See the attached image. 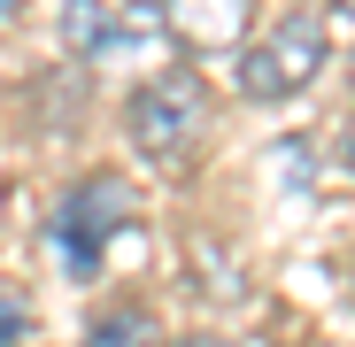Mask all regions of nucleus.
<instances>
[{
	"instance_id": "nucleus-3",
	"label": "nucleus",
	"mask_w": 355,
	"mask_h": 347,
	"mask_svg": "<svg viewBox=\"0 0 355 347\" xmlns=\"http://www.w3.org/2000/svg\"><path fill=\"white\" fill-rule=\"evenodd\" d=\"M162 39V0H70L62 8V46L78 62H139Z\"/></svg>"
},
{
	"instance_id": "nucleus-2",
	"label": "nucleus",
	"mask_w": 355,
	"mask_h": 347,
	"mask_svg": "<svg viewBox=\"0 0 355 347\" xmlns=\"http://www.w3.org/2000/svg\"><path fill=\"white\" fill-rule=\"evenodd\" d=\"M324 16H309V8H293V16H278L255 46H240V100H293V93H309L317 78H324Z\"/></svg>"
},
{
	"instance_id": "nucleus-11",
	"label": "nucleus",
	"mask_w": 355,
	"mask_h": 347,
	"mask_svg": "<svg viewBox=\"0 0 355 347\" xmlns=\"http://www.w3.org/2000/svg\"><path fill=\"white\" fill-rule=\"evenodd\" d=\"M8 8H16V0H0V16H8Z\"/></svg>"
},
{
	"instance_id": "nucleus-5",
	"label": "nucleus",
	"mask_w": 355,
	"mask_h": 347,
	"mask_svg": "<svg viewBox=\"0 0 355 347\" xmlns=\"http://www.w3.org/2000/svg\"><path fill=\"white\" fill-rule=\"evenodd\" d=\"M162 31L186 54H240L255 39V0H162Z\"/></svg>"
},
{
	"instance_id": "nucleus-7",
	"label": "nucleus",
	"mask_w": 355,
	"mask_h": 347,
	"mask_svg": "<svg viewBox=\"0 0 355 347\" xmlns=\"http://www.w3.org/2000/svg\"><path fill=\"white\" fill-rule=\"evenodd\" d=\"M16 332H24V317H16L8 301H0V347H16Z\"/></svg>"
},
{
	"instance_id": "nucleus-10",
	"label": "nucleus",
	"mask_w": 355,
	"mask_h": 347,
	"mask_svg": "<svg viewBox=\"0 0 355 347\" xmlns=\"http://www.w3.org/2000/svg\"><path fill=\"white\" fill-rule=\"evenodd\" d=\"M332 8H340V16H355V0H332Z\"/></svg>"
},
{
	"instance_id": "nucleus-4",
	"label": "nucleus",
	"mask_w": 355,
	"mask_h": 347,
	"mask_svg": "<svg viewBox=\"0 0 355 347\" xmlns=\"http://www.w3.org/2000/svg\"><path fill=\"white\" fill-rule=\"evenodd\" d=\"M132 224V186L124 178H85L62 208H54V247H62V270L70 278H93L101 270V255H108V240Z\"/></svg>"
},
{
	"instance_id": "nucleus-9",
	"label": "nucleus",
	"mask_w": 355,
	"mask_h": 347,
	"mask_svg": "<svg viewBox=\"0 0 355 347\" xmlns=\"http://www.w3.org/2000/svg\"><path fill=\"white\" fill-rule=\"evenodd\" d=\"M347 170H355V124H347Z\"/></svg>"
},
{
	"instance_id": "nucleus-1",
	"label": "nucleus",
	"mask_w": 355,
	"mask_h": 347,
	"mask_svg": "<svg viewBox=\"0 0 355 347\" xmlns=\"http://www.w3.org/2000/svg\"><path fill=\"white\" fill-rule=\"evenodd\" d=\"M201 132H209V85L186 62H155L124 100V139L147 162H186Z\"/></svg>"
},
{
	"instance_id": "nucleus-6",
	"label": "nucleus",
	"mask_w": 355,
	"mask_h": 347,
	"mask_svg": "<svg viewBox=\"0 0 355 347\" xmlns=\"http://www.w3.org/2000/svg\"><path fill=\"white\" fill-rule=\"evenodd\" d=\"M85 347H162V324L147 309H101L85 324Z\"/></svg>"
},
{
	"instance_id": "nucleus-8",
	"label": "nucleus",
	"mask_w": 355,
	"mask_h": 347,
	"mask_svg": "<svg viewBox=\"0 0 355 347\" xmlns=\"http://www.w3.org/2000/svg\"><path fill=\"white\" fill-rule=\"evenodd\" d=\"M186 347H232V339H216V332H201V339H186Z\"/></svg>"
}]
</instances>
